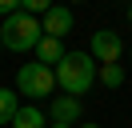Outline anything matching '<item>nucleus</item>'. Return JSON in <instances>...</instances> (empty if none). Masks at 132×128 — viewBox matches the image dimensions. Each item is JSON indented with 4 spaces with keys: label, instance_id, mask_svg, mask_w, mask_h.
I'll list each match as a JSON object with an SVG mask.
<instances>
[{
    "label": "nucleus",
    "instance_id": "nucleus-11",
    "mask_svg": "<svg viewBox=\"0 0 132 128\" xmlns=\"http://www.w3.org/2000/svg\"><path fill=\"white\" fill-rule=\"evenodd\" d=\"M52 8V0H20V12H28V16H36V20H40L44 12H48Z\"/></svg>",
    "mask_w": 132,
    "mask_h": 128
},
{
    "label": "nucleus",
    "instance_id": "nucleus-4",
    "mask_svg": "<svg viewBox=\"0 0 132 128\" xmlns=\"http://www.w3.org/2000/svg\"><path fill=\"white\" fill-rule=\"evenodd\" d=\"M88 56L96 64H116L124 56V40H120V32H112V28H100V32H92V40H88Z\"/></svg>",
    "mask_w": 132,
    "mask_h": 128
},
{
    "label": "nucleus",
    "instance_id": "nucleus-12",
    "mask_svg": "<svg viewBox=\"0 0 132 128\" xmlns=\"http://www.w3.org/2000/svg\"><path fill=\"white\" fill-rule=\"evenodd\" d=\"M12 12H20V0H0V16H4V20H8Z\"/></svg>",
    "mask_w": 132,
    "mask_h": 128
},
{
    "label": "nucleus",
    "instance_id": "nucleus-14",
    "mask_svg": "<svg viewBox=\"0 0 132 128\" xmlns=\"http://www.w3.org/2000/svg\"><path fill=\"white\" fill-rule=\"evenodd\" d=\"M80 128H100V124H80Z\"/></svg>",
    "mask_w": 132,
    "mask_h": 128
},
{
    "label": "nucleus",
    "instance_id": "nucleus-10",
    "mask_svg": "<svg viewBox=\"0 0 132 128\" xmlns=\"http://www.w3.org/2000/svg\"><path fill=\"white\" fill-rule=\"evenodd\" d=\"M96 80H100L104 88H120V84H124V64H100Z\"/></svg>",
    "mask_w": 132,
    "mask_h": 128
},
{
    "label": "nucleus",
    "instance_id": "nucleus-8",
    "mask_svg": "<svg viewBox=\"0 0 132 128\" xmlns=\"http://www.w3.org/2000/svg\"><path fill=\"white\" fill-rule=\"evenodd\" d=\"M52 120L40 112V104H20V112L12 116V124L8 128H48Z\"/></svg>",
    "mask_w": 132,
    "mask_h": 128
},
{
    "label": "nucleus",
    "instance_id": "nucleus-6",
    "mask_svg": "<svg viewBox=\"0 0 132 128\" xmlns=\"http://www.w3.org/2000/svg\"><path fill=\"white\" fill-rule=\"evenodd\" d=\"M80 116H84L80 96H52V104H48V120L52 124H76Z\"/></svg>",
    "mask_w": 132,
    "mask_h": 128
},
{
    "label": "nucleus",
    "instance_id": "nucleus-16",
    "mask_svg": "<svg viewBox=\"0 0 132 128\" xmlns=\"http://www.w3.org/2000/svg\"><path fill=\"white\" fill-rule=\"evenodd\" d=\"M0 52H4V40H0Z\"/></svg>",
    "mask_w": 132,
    "mask_h": 128
},
{
    "label": "nucleus",
    "instance_id": "nucleus-9",
    "mask_svg": "<svg viewBox=\"0 0 132 128\" xmlns=\"http://www.w3.org/2000/svg\"><path fill=\"white\" fill-rule=\"evenodd\" d=\"M16 112H20V92H8V88H0V128H8Z\"/></svg>",
    "mask_w": 132,
    "mask_h": 128
},
{
    "label": "nucleus",
    "instance_id": "nucleus-15",
    "mask_svg": "<svg viewBox=\"0 0 132 128\" xmlns=\"http://www.w3.org/2000/svg\"><path fill=\"white\" fill-rule=\"evenodd\" d=\"M128 24H132V4H128Z\"/></svg>",
    "mask_w": 132,
    "mask_h": 128
},
{
    "label": "nucleus",
    "instance_id": "nucleus-7",
    "mask_svg": "<svg viewBox=\"0 0 132 128\" xmlns=\"http://www.w3.org/2000/svg\"><path fill=\"white\" fill-rule=\"evenodd\" d=\"M64 56H68V52H64V40H56V36H40V44H36V64L56 68Z\"/></svg>",
    "mask_w": 132,
    "mask_h": 128
},
{
    "label": "nucleus",
    "instance_id": "nucleus-1",
    "mask_svg": "<svg viewBox=\"0 0 132 128\" xmlns=\"http://www.w3.org/2000/svg\"><path fill=\"white\" fill-rule=\"evenodd\" d=\"M52 72H56V88H64V96H84L92 84H96L100 64L92 60L88 52H68Z\"/></svg>",
    "mask_w": 132,
    "mask_h": 128
},
{
    "label": "nucleus",
    "instance_id": "nucleus-13",
    "mask_svg": "<svg viewBox=\"0 0 132 128\" xmlns=\"http://www.w3.org/2000/svg\"><path fill=\"white\" fill-rule=\"evenodd\" d=\"M48 128H72V124H48Z\"/></svg>",
    "mask_w": 132,
    "mask_h": 128
},
{
    "label": "nucleus",
    "instance_id": "nucleus-3",
    "mask_svg": "<svg viewBox=\"0 0 132 128\" xmlns=\"http://www.w3.org/2000/svg\"><path fill=\"white\" fill-rule=\"evenodd\" d=\"M16 92L20 96H32V100H40V96H52L56 92V72L48 68V64H20L16 72Z\"/></svg>",
    "mask_w": 132,
    "mask_h": 128
},
{
    "label": "nucleus",
    "instance_id": "nucleus-2",
    "mask_svg": "<svg viewBox=\"0 0 132 128\" xmlns=\"http://www.w3.org/2000/svg\"><path fill=\"white\" fill-rule=\"evenodd\" d=\"M40 36H44L40 20H36V16H28V12H12L8 20L0 24V40H4V48H8V52H36Z\"/></svg>",
    "mask_w": 132,
    "mask_h": 128
},
{
    "label": "nucleus",
    "instance_id": "nucleus-17",
    "mask_svg": "<svg viewBox=\"0 0 132 128\" xmlns=\"http://www.w3.org/2000/svg\"><path fill=\"white\" fill-rule=\"evenodd\" d=\"M128 56H132V48H128Z\"/></svg>",
    "mask_w": 132,
    "mask_h": 128
},
{
    "label": "nucleus",
    "instance_id": "nucleus-5",
    "mask_svg": "<svg viewBox=\"0 0 132 128\" xmlns=\"http://www.w3.org/2000/svg\"><path fill=\"white\" fill-rule=\"evenodd\" d=\"M72 20H76V16H72V8H68V4H52L48 12L40 16V28H44V36L64 40L68 32H72Z\"/></svg>",
    "mask_w": 132,
    "mask_h": 128
}]
</instances>
